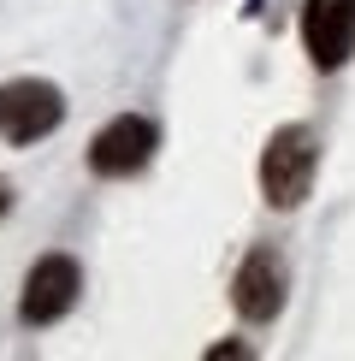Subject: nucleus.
Returning a JSON list of instances; mask_svg holds the SVG:
<instances>
[{"label": "nucleus", "instance_id": "nucleus-2", "mask_svg": "<svg viewBox=\"0 0 355 361\" xmlns=\"http://www.w3.org/2000/svg\"><path fill=\"white\" fill-rule=\"evenodd\" d=\"M59 118H66V95H59L54 83L42 78H12L0 83V137L6 142H42L48 130H59Z\"/></svg>", "mask_w": 355, "mask_h": 361}, {"label": "nucleus", "instance_id": "nucleus-3", "mask_svg": "<svg viewBox=\"0 0 355 361\" xmlns=\"http://www.w3.org/2000/svg\"><path fill=\"white\" fill-rule=\"evenodd\" d=\"M160 148V125L148 113H118L113 125L95 130V142H89V172L95 178H130L142 172L148 160H154Z\"/></svg>", "mask_w": 355, "mask_h": 361}, {"label": "nucleus", "instance_id": "nucleus-6", "mask_svg": "<svg viewBox=\"0 0 355 361\" xmlns=\"http://www.w3.org/2000/svg\"><path fill=\"white\" fill-rule=\"evenodd\" d=\"M285 290H290L285 261H278L266 243H261V249H249V255H243V267H237V279H231V302H237V314H243V320H255V326L278 320V308H285Z\"/></svg>", "mask_w": 355, "mask_h": 361}, {"label": "nucleus", "instance_id": "nucleus-7", "mask_svg": "<svg viewBox=\"0 0 355 361\" xmlns=\"http://www.w3.org/2000/svg\"><path fill=\"white\" fill-rule=\"evenodd\" d=\"M6 207H12V190H6V184H0V214H6Z\"/></svg>", "mask_w": 355, "mask_h": 361}, {"label": "nucleus", "instance_id": "nucleus-5", "mask_svg": "<svg viewBox=\"0 0 355 361\" xmlns=\"http://www.w3.org/2000/svg\"><path fill=\"white\" fill-rule=\"evenodd\" d=\"M302 48L320 71L349 66V54H355V0H302Z\"/></svg>", "mask_w": 355, "mask_h": 361}, {"label": "nucleus", "instance_id": "nucleus-1", "mask_svg": "<svg viewBox=\"0 0 355 361\" xmlns=\"http://www.w3.org/2000/svg\"><path fill=\"white\" fill-rule=\"evenodd\" d=\"M314 172H320V142L308 125H278L273 137L261 148V195L266 207H278V214H290V207L308 202V190H314Z\"/></svg>", "mask_w": 355, "mask_h": 361}, {"label": "nucleus", "instance_id": "nucleus-4", "mask_svg": "<svg viewBox=\"0 0 355 361\" xmlns=\"http://www.w3.org/2000/svg\"><path fill=\"white\" fill-rule=\"evenodd\" d=\"M83 290V267L71 261V255H42L36 267H30L24 290H18V320L24 326H54L66 320L71 302H77Z\"/></svg>", "mask_w": 355, "mask_h": 361}]
</instances>
